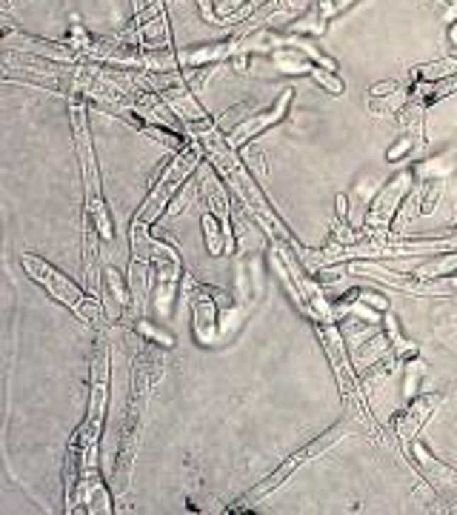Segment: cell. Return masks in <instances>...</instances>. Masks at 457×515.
Here are the masks:
<instances>
[{
    "mask_svg": "<svg viewBox=\"0 0 457 515\" xmlns=\"http://www.w3.org/2000/svg\"><path fill=\"white\" fill-rule=\"evenodd\" d=\"M243 4V0H226V4H220V12H232V9H238Z\"/></svg>",
    "mask_w": 457,
    "mask_h": 515,
    "instance_id": "obj_12",
    "label": "cell"
},
{
    "mask_svg": "<svg viewBox=\"0 0 457 515\" xmlns=\"http://www.w3.org/2000/svg\"><path fill=\"white\" fill-rule=\"evenodd\" d=\"M71 120H74V135H78V152H81V166H83V181H86V203H89V215L98 224L103 238H112V227L100 200V186H98V166H95V152H92V140H89V129L83 120V106L74 103L71 106Z\"/></svg>",
    "mask_w": 457,
    "mask_h": 515,
    "instance_id": "obj_2",
    "label": "cell"
},
{
    "mask_svg": "<svg viewBox=\"0 0 457 515\" xmlns=\"http://www.w3.org/2000/svg\"><path fill=\"white\" fill-rule=\"evenodd\" d=\"M155 249V264H158V281H161V289H158V310L161 315L166 318L169 310H172V295H175V283H178V275H180V258L175 249L163 247V244H151Z\"/></svg>",
    "mask_w": 457,
    "mask_h": 515,
    "instance_id": "obj_5",
    "label": "cell"
},
{
    "mask_svg": "<svg viewBox=\"0 0 457 515\" xmlns=\"http://www.w3.org/2000/svg\"><path fill=\"white\" fill-rule=\"evenodd\" d=\"M343 432H346V424H337V426H332V429H329L326 435H320L318 441H312V444H309L306 450L294 453V455H291V458H289V461H286V464H283V467H280L277 472H272V475H269V478H266L263 484H258L255 489H249V492H246V495H243V498L238 501V506H249V504H258V501H260L263 495H269V492H272L274 487H280V484H283V481H286V478H289V475H291V472H294L297 467H303V464H306V461H309L312 455H320L323 450H329V447L335 444L337 438H343Z\"/></svg>",
    "mask_w": 457,
    "mask_h": 515,
    "instance_id": "obj_3",
    "label": "cell"
},
{
    "mask_svg": "<svg viewBox=\"0 0 457 515\" xmlns=\"http://www.w3.org/2000/svg\"><path fill=\"white\" fill-rule=\"evenodd\" d=\"M21 264H23V269L29 272V278H35L37 283H43L60 304H66L71 312H78L81 321H86V324H100V321H103L98 301L86 298L83 292L74 286L66 275H60L52 264L40 261V258H35V255H21Z\"/></svg>",
    "mask_w": 457,
    "mask_h": 515,
    "instance_id": "obj_1",
    "label": "cell"
},
{
    "mask_svg": "<svg viewBox=\"0 0 457 515\" xmlns=\"http://www.w3.org/2000/svg\"><path fill=\"white\" fill-rule=\"evenodd\" d=\"M209 292H200V295H192L195 301V332L203 344H212L214 338V324H217V307L214 298H206Z\"/></svg>",
    "mask_w": 457,
    "mask_h": 515,
    "instance_id": "obj_8",
    "label": "cell"
},
{
    "mask_svg": "<svg viewBox=\"0 0 457 515\" xmlns=\"http://www.w3.org/2000/svg\"><path fill=\"white\" fill-rule=\"evenodd\" d=\"M437 398L434 395H429V398H420V401H415V407L409 409V415H406V421L398 426V432L403 435V438H409V435H415V429L420 426V421H426V415H429V409H432V404H434Z\"/></svg>",
    "mask_w": 457,
    "mask_h": 515,
    "instance_id": "obj_10",
    "label": "cell"
},
{
    "mask_svg": "<svg viewBox=\"0 0 457 515\" xmlns=\"http://www.w3.org/2000/svg\"><path fill=\"white\" fill-rule=\"evenodd\" d=\"M166 95V101H169V106L180 115V118H189L192 123H200V120H209L206 118V112L195 103V98L189 95V89H166L163 92Z\"/></svg>",
    "mask_w": 457,
    "mask_h": 515,
    "instance_id": "obj_9",
    "label": "cell"
},
{
    "mask_svg": "<svg viewBox=\"0 0 457 515\" xmlns=\"http://www.w3.org/2000/svg\"><path fill=\"white\" fill-rule=\"evenodd\" d=\"M312 78L318 81V84H323L332 95H343V84L340 81H335L332 75H326V72H320V69H312Z\"/></svg>",
    "mask_w": 457,
    "mask_h": 515,
    "instance_id": "obj_11",
    "label": "cell"
},
{
    "mask_svg": "<svg viewBox=\"0 0 457 515\" xmlns=\"http://www.w3.org/2000/svg\"><path fill=\"white\" fill-rule=\"evenodd\" d=\"M195 166H197V152H180V155L172 161V166L163 172V178H161V183L155 186V192H151V195L146 198V203L137 209V215H134L132 224H151V220L158 217L161 206H166V200H169L172 192L178 189V183H183V178H186Z\"/></svg>",
    "mask_w": 457,
    "mask_h": 515,
    "instance_id": "obj_4",
    "label": "cell"
},
{
    "mask_svg": "<svg viewBox=\"0 0 457 515\" xmlns=\"http://www.w3.org/2000/svg\"><path fill=\"white\" fill-rule=\"evenodd\" d=\"M289 101H291V89H283V95H280V101L274 103V109H269V112H263V115H258V118H249V120H243V123L235 126V132L228 135V146H232V149H238V146H243L249 137H255V135H258L260 129H266L269 123H277V120L286 115Z\"/></svg>",
    "mask_w": 457,
    "mask_h": 515,
    "instance_id": "obj_6",
    "label": "cell"
},
{
    "mask_svg": "<svg viewBox=\"0 0 457 515\" xmlns=\"http://www.w3.org/2000/svg\"><path fill=\"white\" fill-rule=\"evenodd\" d=\"M406 181H409V175H400L383 195H380V200L371 206V212H369V217H366V224L369 227H386L389 224V215L395 212V203L403 198V192H406Z\"/></svg>",
    "mask_w": 457,
    "mask_h": 515,
    "instance_id": "obj_7",
    "label": "cell"
}]
</instances>
